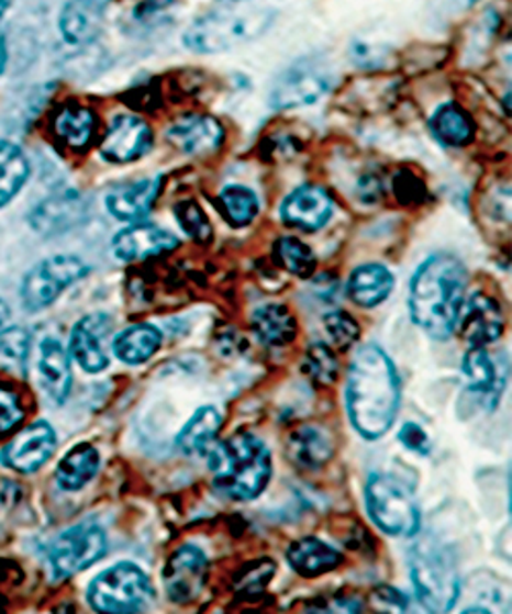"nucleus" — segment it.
<instances>
[{
	"label": "nucleus",
	"instance_id": "nucleus-8",
	"mask_svg": "<svg viewBox=\"0 0 512 614\" xmlns=\"http://www.w3.org/2000/svg\"><path fill=\"white\" fill-rule=\"evenodd\" d=\"M107 554L105 531L92 521H85L64 531L58 539L47 547V561L56 580L73 578L89 570Z\"/></svg>",
	"mask_w": 512,
	"mask_h": 614
},
{
	"label": "nucleus",
	"instance_id": "nucleus-30",
	"mask_svg": "<svg viewBox=\"0 0 512 614\" xmlns=\"http://www.w3.org/2000/svg\"><path fill=\"white\" fill-rule=\"evenodd\" d=\"M99 467H101L99 450L89 443H80L64 455L56 469V481L66 492H80L89 481L94 480Z\"/></svg>",
	"mask_w": 512,
	"mask_h": 614
},
{
	"label": "nucleus",
	"instance_id": "nucleus-47",
	"mask_svg": "<svg viewBox=\"0 0 512 614\" xmlns=\"http://www.w3.org/2000/svg\"><path fill=\"white\" fill-rule=\"evenodd\" d=\"M461 7H474L478 0H457Z\"/></svg>",
	"mask_w": 512,
	"mask_h": 614
},
{
	"label": "nucleus",
	"instance_id": "nucleus-40",
	"mask_svg": "<svg viewBox=\"0 0 512 614\" xmlns=\"http://www.w3.org/2000/svg\"><path fill=\"white\" fill-rule=\"evenodd\" d=\"M31 336L27 330L13 328L0 330V362H23L30 355Z\"/></svg>",
	"mask_w": 512,
	"mask_h": 614
},
{
	"label": "nucleus",
	"instance_id": "nucleus-26",
	"mask_svg": "<svg viewBox=\"0 0 512 614\" xmlns=\"http://www.w3.org/2000/svg\"><path fill=\"white\" fill-rule=\"evenodd\" d=\"M251 326L256 338L269 348H283L298 338V320L281 303H267L253 312Z\"/></svg>",
	"mask_w": 512,
	"mask_h": 614
},
{
	"label": "nucleus",
	"instance_id": "nucleus-39",
	"mask_svg": "<svg viewBox=\"0 0 512 614\" xmlns=\"http://www.w3.org/2000/svg\"><path fill=\"white\" fill-rule=\"evenodd\" d=\"M275 570H277V566L272 563L271 559H260V561L246 566L236 578V590L244 596L260 594L265 590V585L271 582Z\"/></svg>",
	"mask_w": 512,
	"mask_h": 614
},
{
	"label": "nucleus",
	"instance_id": "nucleus-42",
	"mask_svg": "<svg viewBox=\"0 0 512 614\" xmlns=\"http://www.w3.org/2000/svg\"><path fill=\"white\" fill-rule=\"evenodd\" d=\"M23 420V410L13 391L0 388V433L11 431Z\"/></svg>",
	"mask_w": 512,
	"mask_h": 614
},
{
	"label": "nucleus",
	"instance_id": "nucleus-33",
	"mask_svg": "<svg viewBox=\"0 0 512 614\" xmlns=\"http://www.w3.org/2000/svg\"><path fill=\"white\" fill-rule=\"evenodd\" d=\"M272 260L303 281L312 279L316 272L318 258L314 250L296 236H283L272 244Z\"/></svg>",
	"mask_w": 512,
	"mask_h": 614
},
{
	"label": "nucleus",
	"instance_id": "nucleus-38",
	"mask_svg": "<svg viewBox=\"0 0 512 614\" xmlns=\"http://www.w3.org/2000/svg\"><path fill=\"white\" fill-rule=\"evenodd\" d=\"M324 326L331 336L332 343L338 346L341 350H345L350 345H355L361 336L359 322L345 310H332L324 315Z\"/></svg>",
	"mask_w": 512,
	"mask_h": 614
},
{
	"label": "nucleus",
	"instance_id": "nucleus-41",
	"mask_svg": "<svg viewBox=\"0 0 512 614\" xmlns=\"http://www.w3.org/2000/svg\"><path fill=\"white\" fill-rule=\"evenodd\" d=\"M398 438L400 443L407 447L408 450L416 453V455H431V449H433V443H431V436L426 435V431L422 428L421 424L416 422H407L402 426V431L398 433Z\"/></svg>",
	"mask_w": 512,
	"mask_h": 614
},
{
	"label": "nucleus",
	"instance_id": "nucleus-31",
	"mask_svg": "<svg viewBox=\"0 0 512 614\" xmlns=\"http://www.w3.org/2000/svg\"><path fill=\"white\" fill-rule=\"evenodd\" d=\"M431 130L438 142L452 148L467 146L474 139V121L457 103H445L431 120Z\"/></svg>",
	"mask_w": 512,
	"mask_h": 614
},
{
	"label": "nucleus",
	"instance_id": "nucleus-5",
	"mask_svg": "<svg viewBox=\"0 0 512 614\" xmlns=\"http://www.w3.org/2000/svg\"><path fill=\"white\" fill-rule=\"evenodd\" d=\"M410 580L431 613H447L459 600V573L452 551L437 540H422L410 549Z\"/></svg>",
	"mask_w": 512,
	"mask_h": 614
},
{
	"label": "nucleus",
	"instance_id": "nucleus-2",
	"mask_svg": "<svg viewBox=\"0 0 512 614\" xmlns=\"http://www.w3.org/2000/svg\"><path fill=\"white\" fill-rule=\"evenodd\" d=\"M467 269L457 256H428L410 281L412 322L435 341L452 338L466 303Z\"/></svg>",
	"mask_w": 512,
	"mask_h": 614
},
{
	"label": "nucleus",
	"instance_id": "nucleus-19",
	"mask_svg": "<svg viewBox=\"0 0 512 614\" xmlns=\"http://www.w3.org/2000/svg\"><path fill=\"white\" fill-rule=\"evenodd\" d=\"M160 189H163V177L121 182L109 191L107 210L120 222L136 224L151 213Z\"/></svg>",
	"mask_w": 512,
	"mask_h": 614
},
{
	"label": "nucleus",
	"instance_id": "nucleus-22",
	"mask_svg": "<svg viewBox=\"0 0 512 614\" xmlns=\"http://www.w3.org/2000/svg\"><path fill=\"white\" fill-rule=\"evenodd\" d=\"M85 215H87V208L82 197L75 191H68L62 196L49 197L42 205H37L31 213V225L40 234L54 236L80 224Z\"/></svg>",
	"mask_w": 512,
	"mask_h": 614
},
{
	"label": "nucleus",
	"instance_id": "nucleus-37",
	"mask_svg": "<svg viewBox=\"0 0 512 614\" xmlns=\"http://www.w3.org/2000/svg\"><path fill=\"white\" fill-rule=\"evenodd\" d=\"M175 217L191 241H196L201 246L213 241V225H211L210 217L197 205L196 201H191V199L179 201L175 205Z\"/></svg>",
	"mask_w": 512,
	"mask_h": 614
},
{
	"label": "nucleus",
	"instance_id": "nucleus-4",
	"mask_svg": "<svg viewBox=\"0 0 512 614\" xmlns=\"http://www.w3.org/2000/svg\"><path fill=\"white\" fill-rule=\"evenodd\" d=\"M210 469L213 488L220 494L236 502H251L271 481V450L258 436L238 433L220 445H211Z\"/></svg>",
	"mask_w": 512,
	"mask_h": 614
},
{
	"label": "nucleus",
	"instance_id": "nucleus-46",
	"mask_svg": "<svg viewBox=\"0 0 512 614\" xmlns=\"http://www.w3.org/2000/svg\"><path fill=\"white\" fill-rule=\"evenodd\" d=\"M4 58H7V54H4V37L0 33V72H2V66H4Z\"/></svg>",
	"mask_w": 512,
	"mask_h": 614
},
{
	"label": "nucleus",
	"instance_id": "nucleus-28",
	"mask_svg": "<svg viewBox=\"0 0 512 614\" xmlns=\"http://www.w3.org/2000/svg\"><path fill=\"white\" fill-rule=\"evenodd\" d=\"M163 332L152 324H136L113 338V355L125 365H144L160 350Z\"/></svg>",
	"mask_w": 512,
	"mask_h": 614
},
{
	"label": "nucleus",
	"instance_id": "nucleus-27",
	"mask_svg": "<svg viewBox=\"0 0 512 614\" xmlns=\"http://www.w3.org/2000/svg\"><path fill=\"white\" fill-rule=\"evenodd\" d=\"M40 377L42 386L47 395L56 402L64 404L70 386H73V371H70V359L64 346L56 338H46L40 346Z\"/></svg>",
	"mask_w": 512,
	"mask_h": 614
},
{
	"label": "nucleus",
	"instance_id": "nucleus-32",
	"mask_svg": "<svg viewBox=\"0 0 512 614\" xmlns=\"http://www.w3.org/2000/svg\"><path fill=\"white\" fill-rule=\"evenodd\" d=\"M54 130L66 146L80 150L91 144L92 135L97 130V118L87 107H64L56 118Z\"/></svg>",
	"mask_w": 512,
	"mask_h": 614
},
{
	"label": "nucleus",
	"instance_id": "nucleus-21",
	"mask_svg": "<svg viewBox=\"0 0 512 614\" xmlns=\"http://www.w3.org/2000/svg\"><path fill=\"white\" fill-rule=\"evenodd\" d=\"M107 0H70L60 16V30L68 44H91L105 23Z\"/></svg>",
	"mask_w": 512,
	"mask_h": 614
},
{
	"label": "nucleus",
	"instance_id": "nucleus-17",
	"mask_svg": "<svg viewBox=\"0 0 512 614\" xmlns=\"http://www.w3.org/2000/svg\"><path fill=\"white\" fill-rule=\"evenodd\" d=\"M111 326L113 322L105 314L87 315L76 322L70 334V353L87 373H101L109 367L103 338L111 332Z\"/></svg>",
	"mask_w": 512,
	"mask_h": 614
},
{
	"label": "nucleus",
	"instance_id": "nucleus-25",
	"mask_svg": "<svg viewBox=\"0 0 512 614\" xmlns=\"http://www.w3.org/2000/svg\"><path fill=\"white\" fill-rule=\"evenodd\" d=\"M287 457L291 464L314 471L334 457V443L329 433L318 426H300L287 438Z\"/></svg>",
	"mask_w": 512,
	"mask_h": 614
},
{
	"label": "nucleus",
	"instance_id": "nucleus-6",
	"mask_svg": "<svg viewBox=\"0 0 512 614\" xmlns=\"http://www.w3.org/2000/svg\"><path fill=\"white\" fill-rule=\"evenodd\" d=\"M365 504L374 525L390 535L410 539L421 533V509L407 483L392 473H374L365 485Z\"/></svg>",
	"mask_w": 512,
	"mask_h": 614
},
{
	"label": "nucleus",
	"instance_id": "nucleus-12",
	"mask_svg": "<svg viewBox=\"0 0 512 614\" xmlns=\"http://www.w3.org/2000/svg\"><path fill=\"white\" fill-rule=\"evenodd\" d=\"M464 375L467 388L461 400H469V408H482L486 412L497 410L507 388L504 365L498 367L486 346H471L464 357Z\"/></svg>",
	"mask_w": 512,
	"mask_h": 614
},
{
	"label": "nucleus",
	"instance_id": "nucleus-1",
	"mask_svg": "<svg viewBox=\"0 0 512 614\" xmlns=\"http://www.w3.org/2000/svg\"><path fill=\"white\" fill-rule=\"evenodd\" d=\"M402 398L400 375L390 355L377 345L355 353L347 375V414L353 428L365 440H377L396 422Z\"/></svg>",
	"mask_w": 512,
	"mask_h": 614
},
{
	"label": "nucleus",
	"instance_id": "nucleus-23",
	"mask_svg": "<svg viewBox=\"0 0 512 614\" xmlns=\"http://www.w3.org/2000/svg\"><path fill=\"white\" fill-rule=\"evenodd\" d=\"M286 555L291 570L302 578H320L343 563V554L316 537L293 540Z\"/></svg>",
	"mask_w": 512,
	"mask_h": 614
},
{
	"label": "nucleus",
	"instance_id": "nucleus-35",
	"mask_svg": "<svg viewBox=\"0 0 512 614\" xmlns=\"http://www.w3.org/2000/svg\"><path fill=\"white\" fill-rule=\"evenodd\" d=\"M220 210L232 227L251 225L260 213V203L255 191L242 185H227L218 196Z\"/></svg>",
	"mask_w": 512,
	"mask_h": 614
},
{
	"label": "nucleus",
	"instance_id": "nucleus-34",
	"mask_svg": "<svg viewBox=\"0 0 512 614\" xmlns=\"http://www.w3.org/2000/svg\"><path fill=\"white\" fill-rule=\"evenodd\" d=\"M27 177L30 163L23 150L11 142H0V208L19 193Z\"/></svg>",
	"mask_w": 512,
	"mask_h": 614
},
{
	"label": "nucleus",
	"instance_id": "nucleus-9",
	"mask_svg": "<svg viewBox=\"0 0 512 614\" xmlns=\"http://www.w3.org/2000/svg\"><path fill=\"white\" fill-rule=\"evenodd\" d=\"M332 87L331 66L318 58H302L275 78L269 103L272 109H296L316 103Z\"/></svg>",
	"mask_w": 512,
	"mask_h": 614
},
{
	"label": "nucleus",
	"instance_id": "nucleus-20",
	"mask_svg": "<svg viewBox=\"0 0 512 614\" xmlns=\"http://www.w3.org/2000/svg\"><path fill=\"white\" fill-rule=\"evenodd\" d=\"M166 137L182 154L199 156L220 148L224 142V127L210 115H185L168 127Z\"/></svg>",
	"mask_w": 512,
	"mask_h": 614
},
{
	"label": "nucleus",
	"instance_id": "nucleus-3",
	"mask_svg": "<svg viewBox=\"0 0 512 614\" xmlns=\"http://www.w3.org/2000/svg\"><path fill=\"white\" fill-rule=\"evenodd\" d=\"M277 16L272 0H215L205 15L185 33V45L197 54H220L258 40Z\"/></svg>",
	"mask_w": 512,
	"mask_h": 614
},
{
	"label": "nucleus",
	"instance_id": "nucleus-18",
	"mask_svg": "<svg viewBox=\"0 0 512 614\" xmlns=\"http://www.w3.org/2000/svg\"><path fill=\"white\" fill-rule=\"evenodd\" d=\"M332 199L322 187L303 185L287 197L281 205V220L302 232H318L331 222Z\"/></svg>",
	"mask_w": 512,
	"mask_h": 614
},
{
	"label": "nucleus",
	"instance_id": "nucleus-45",
	"mask_svg": "<svg viewBox=\"0 0 512 614\" xmlns=\"http://www.w3.org/2000/svg\"><path fill=\"white\" fill-rule=\"evenodd\" d=\"M7 320H9V305L0 300V330L7 324Z\"/></svg>",
	"mask_w": 512,
	"mask_h": 614
},
{
	"label": "nucleus",
	"instance_id": "nucleus-44",
	"mask_svg": "<svg viewBox=\"0 0 512 614\" xmlns=\"http://www.w3.org/2000/svg\"><path fill=\"white\" fill-rule=\"evenodd\" d=\"M371 602L379 611H392V613H407L408 611L407 596L392 585L377 588L374 596H371Z\"/></svg>",
	"mask_w": 512,
	"mask_h": 614
},
{
	"label": "nucleus",
	"instance_id": "nucleus-10",
	"mask_svg": "<svg viewBox=\"0 0 512 614\" xmlns=\"http://www.w3.org/2000/svg\"><path fill=\"white\" fill-rule=\"evenodd\" d=\"M89 267L76 256H52L25 275L21 300L30 312H40L60 298L68 287L80 281Z\"/></svg>",
	"mask_w": 512,
	"mask_h": 614
},
{
	"label": "nucleus",
	"instance_id": "nucleus-29",
	"mask_svg": "<svg viewBox=\"0 0 512 614\" xmlns=\"http://www.w3.org/2000/svg\"><path fill=\"white\" fill-rule=\"evenodd\" d=\"M222 431V414L215 405H201L177 435V447L185 455H205Z\"/></svg>",
	"mask_w": 512,
	"mask_h": 614
},
{
	"label": "nucleus",
	"instance_id": "nucleus-7",
	"mask_svg": "<svg viewBox=\"0 0 512 614\" xmlns=\"http://www.w3.org/2000/svg\"><path fill=\"white\" fill-rule=\"evenodd\" d=\"M154 599L156 592L148 573L132 561H121L99 573L89 585V604L97 613H144Z\"/></svg>",
	"mask_w": 512,
	"mask_h": 614
},
{
	"label": "nucleus",
	"instance_id": "nucleus-11",
	"mask_svg": "<svg viewBox=\"0 0 512 614\" xmlns=\"http://www.w3.org/2000/svg\"><path fill=\"white\" fill-rule=\"evenodd\" d=\"M210 578V561L197 545H182L168 557L163 584L166 596L177 604H189L203 592Z\"/></svg>",
	"mask_w": 512,
	"mask_h": 614
},
{
	"label": "nucleus",
	"instance_id": "nucleus-16",
	"mask_svg": "<svg viewBox=\"0 0 512 614\" xmlns=\"http://www.w3.org/2000/svg\"><path fill=\"white\" fill-rule=\"evenodd\" d=\"M457 326L461 328V336L469 348L471 346H486L498 341L504 332V314L498 301L482 291H476L464 303Z\"/></svg>",
	"mask_w": 512,
	"mask_h": 614
},
{
	"label": "nucleus",
	"instance_id": "nucleus-24",
	"mask_svg": "<svg viewBox=\"0 0 512 614\" xmlns=\"http://www.w3.org/2000/svg\"><path fill=\"white\" fill-rule=\"evenodd\" d=\"M393 287L392 270L379 263H367L350 272L347 293L359 308H376L392 295Z\"/></svg>",
	"mask_w": 512,
	"mask_h": 614
},
{
	"label": "nucleus",
	"instance_id": "nucleus-13",
	"mask_svg": "<svg viewBox=\"0 0 512 614\" xmlns=\"http://www.w3.org/2000/svg\"><path fill=\"white\" fill-rule=\"evenodd\" d=\"M58 447V436L47 422H35L23 428L19 435L2 449L0 461L16 473H35L40 467L54 457Z\"/></svg>",
	"mask_w": 512,
	"mask_h": 614
},
{
	"label": "nucleus",
	"instance_id": "nucleus-43",
	"mask_svg": "<svg viewBox=\"0 0 512 614\" xmlns=\"http://www.w3.org/2000/svg\"><path fill=\"white\" fill-rule=\"evenodd\" d=\"M393 193L402 203H416L422 199L424 187H422L421 179H416L408 170H402L393 177Z\"/></svg>",
	"mask_w": 512,
	"mask_h": 614
},
{
	"label": "nucleus",
	"instance_id": "nucleus-36",
	"mask_svg": "<svg viewBox=\"0 0 512 614\" xmlns=\"http://www.w3.org/2000/svg\"><path fill=\"white\" fill-rule=\"evenodd\" d=\"M303 373L322 388L336 383L341 375V365L336 355L332 353L331 346L324 343H312L308 346L303 357Z\"/></svg>",
	"mask_w": 512,
	"mask_h": 614
},
{
	"label": "nucleus",
	"instance_id": "nucleus-15",
	"mask_svg": "<svg viewBox=\"0 0 512 614\" xmlns=\"http://www.w3.org/2000/svg\"><path fill=\"white\" fill-rule=\"evenodd\" d=\"M179 244H181L179 238L165 227L136 222V224L121 230L120 234L113 238V255L123 263H137V260H146L151 256L172 253L179 248Z\"/></svg>",
	"mask_w": 512,
	"mask_h": 614
},
{
	"label": "nucleus",
	"instance_id": "nucleus-14",
	"mask_svg": "<svg viewBox=\"0 0 512 614\" xmlns=\"http://www.w3.org/2000/svg\"><path fill=\"white\" fill-rule=\"evenodd\" d=\"M152 148L151 125L136 115H118L101 142L107 163L130 165L144 158Z\"/></svg>",
	"mask_w": 512,
	"mask_h": 614
}]
</instances>
